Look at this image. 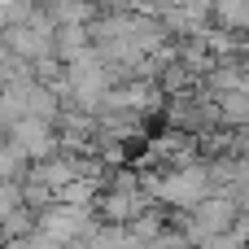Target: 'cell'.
I'll return each instance as SVG.
<instances>
[{"label": "cell", "instance_id": "7", "mask_svg": "<svg viewBox=\"0 0 249 249\" xmlns=\"http://www.w3.org/2000/svg\"><path fill=\"white\" fill-rule=\"evenodd\" d=\"M206 35V44H210V53H214V61H241L249 48V35L245 31H223V26H210V31H201Z\"/></svg>", "mask_w": 249, "mask_h": 249}, {"label": "cell", "instance_id": "14", "mask_svg": "<svg viewBox=\"0 0 249 249\" xmlns=\"http://www.w3.org/2000/svg\"><path fill=\"white\" fill-rule=\"evenodd\" d=\"M241 61H245V70H249V48H245V57H241Z\"/></svg>", "mask_w": 249, "mask_h": 249}, {"label": "cell", "instance_id": "10", "mask_svg": "<svg viewBox=\"0 0 249 249\" xmlns=\"http://www.w3.org/2000/svg\"><path fill=\"white\" fill-rule=\"evenodd\" d=\"M214 101H219V114H223V127H228V131L249 127V88H241V92H223V96H214Z\"/></svg>", "mask_w": 249, "mask_h": 249}, {"label": "cell", "instance_id": "8", "mask_svg": "<svg viewBox=\"0 0 249 249\" xmlns=\"http://www.w3.org/2000/svg\"><path fill=\"white\" fill-rule=\"evenodd\" d=\"M175 48H179V61H184L197 79L214 70V53H210L206 35H179V39H175Z\"/></svg>", "mask_w": 249, "mask_h": 249}, {"label": "cell", "instance_id": "4", "mask_svg": "<svg viewBox=\"0 0 249 249\" xmlns=\"http://www.w3.org/2000/svg\"><path fill=\"white\" fill-rule=\"evenodd\" d=\"M53 35H57V31H44V26H35V22H9V26L0 31V39L9 44V53H13V57H26V61L53 53Z\"/></svg>", "mask_w": 249, "mask_h": 249}, {"label": "cell", "instance_id": "5", "mask_svg": "<svg viewBox=\"0 0 249 249\" xmlns=\"http://www.w3.org/2000/svg\"><path fill=\"white\" fill-rule=\"evenodd\" d=\"M197 88H201L206 96L241 92V88H249V70H245V61H214V70H210V74H201V79H197Z\"/></svg>", "mask_w": 249, "mask_h": 249}, {"label": "cell", "instance_id": "2", "mask_svg": "<svg viewBox=\"0 0 249 249\" xmlns=\"http://www.w3.org/2000/svg\"><path fill=\"white\" fill-rule=\"evenodd\" d=\"M101 219L88 206H70V201H53L48 210H39V232H48L53 241H79V236H96Z\"/></svg>", "mask_w": 249, "mask_h": 249}, {"label": "cell", "instance_id": "6", "mask_svg": "<svg viewBox=\"0 0 249 249\" xmlns=\"http://www.w3.org/2000/svg\"><path fill=\"white\" fill-rule=\"evenodd\" d=\"M88 48H92V31H88V22H61V26H57V35H53V53H57L66 66L79 61Z\"/></svg>", "mask_w": 249, "mask_h": 249}, {"label": "cell", "instance_id": "1", "mask_svg": "<svg viewBox=\"0 0 249 249\" xmlns=\"http://www.w3.org/2000/svg\"><path fill=\"white\" fill-rule=\"evenodd\" d=\"M22 158H31V162H44V158H53L57 149H61V136H57V123H48V118H35V114H22L13 127H9V136H4Z\"/></svg>", "mask_w": 249, "mask_h": 249}, {"label": "cell", "instance_id": "12", "mask_svg": "<svg viewBox=\"0 0 249 249\" xmlns=\"http://www.w3.org/2000/svg\"><path fill=\"white\" fill-rule=\"evenodd\" d=\"M22 193H26V206H35V210H48V206L57 201V188H53L44 175H35V171H26V179H22Z\"/></svg>", "mask_w": 249, "mask_h": 249}, {"label": "cell", "instance_id": "3", "mask_svg": "<svg viewBox=\"0 0 249 249\" xmlns=\"http://www.w3.org/2000/svg\"><path fill=\"white\" fill-rule=\"evenodd\" d=\"M153 201V193H123V188H101V197H96V206H92V214L101 219V223H118V228H127L144 206Z\"/></svg>", "mask_w": 249, "mask_h": 249}, {"label": "cell", "instance_id": "11", "mask_svg": "<svg viewBox=\"0 0 249 249\" xmlns=\"http://www.w3.org/2000/svg\"><path fill=\"white\" fill-rule=\"evenodd\" d=\"M158 88L166 92V96H179V92H188V88H197V74L175 57V61H166L162 70H158Z\"/></svg>", "mask_w": 249, "mask_h": 249}, {"label": "cell", "instance_id": "13", "mask_svg": "<svg viewBox=\"0 0 249 249\" xmlns=\"http://www.w3.org/2000/svg\"><path fill=\"white\" fill-rule=\"evenodd\" d=\"M201 249H249V223L241 219L236 228H228V232H219V236H210Z\"/></svg>", "mask_w": 249, "mask_h": 249}, {"label": "cell", "instance_id": "9", "mask_svg": "<svg viewBox=\"0 0 249 249\" xmlns=\"http://www.w3.org/2000/svg\"><path fill=\"white\" fill-rule=\"evenodd\" d=\"M31 232H39V210L35 206H18V210L0 214V245L4 241H22Z\"/></svg>", "mask_w": 249, "mask_h": 249}]
</instances>
